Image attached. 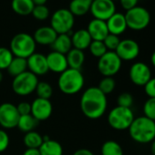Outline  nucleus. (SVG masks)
Returning <instances> with one entry per match:
<instances>
[{
  "mask_svg": "<svg viewBox=\"0 0 155 155\" xmlns=\"http://www.w3.org/2000/svg\"><path fill=\"white\" fill-rule=\"evenodd\" d=\"M14 55L11 50L5 47H0V70L7 69L12 61Z\"/></svg>",
  "mask_w": 155,
  "mask_h": 155,
  "instance_id": "32",
  "label": "nucleus"
},
{
  "mask_svg": "<svg viewBox=\"0 0 155 155\" xmlns=\"http://www.w3.org/2000/svg\"><path fill=\"white\" fill-rule=\"evenodd\" d=\"M38 83V77L27 70L14 78L12 81V90L17 95L28 96L36 91Z\"/></svg>",
  "mask_w": 155,
  "mask_h": 155,
  "instance_id": "6",
  "label": "nucleus"
},
{
  "mask_svg": "<svg viewBox=\"0 0 155 155\" xmlns=\"http://www.w3.org/2000/svg\"><path fill=\"white\" fill-rule=\"evenodd\" d=\"M75 23V17L67 8L56 10L50 19V27L57 34H68L71 32Z\"/></svg>",
  "mask_w": 155,
  "mask_h": 155,
  "instance_id": "8",
  "label": "nucleus"
},
{
  "mask_svg": "<svg viewBox=\"0 0 155 155\" xmlns=\"http://www.w3.org/2000/svg\"><path fill=\"white\" fill-rule=\"evenodd\" d=\"M144 116L155 121V98H149L143 105Z\"/></svg>",
  "mask_w": 155,
  "mask_h": 155,
  "instance_id": "34",
  "label": "nucleus"
},
{
  "mask_svg": "<svg viewBox=\"0 0 155 155\" xmlns=\"http://www.w3.org/2000/svg\"><path fill=\"white\" fill-rule=\"evenodd\" d=\"M43 140L44 138L35 130L27 132L23 139V142L27 149H38L43 143Z\"/></svg>",
  "mask_w": 155,
  "mask_h": 155,
  "instance_id": "27",
  "label": "nucleus"
},
{
  "mask_svg": "<svg viewBox=\"0 0 155 155\" xmlns=\"http://www.w3.org/2000/svg\"><path fill=\"white\" fill-rule=\"evenodd\" d=\"M40 155H63L62 145L52 139H44L43 143L38 148Z\"/></svg>",
  "mask_w": 155,
  "mask_h": 155,
  "instance_id": "23",
  "label": "nucleus"
},
{
  "mask_svg": "<svg viewBox=\"0 0 155 155\" xmlns=\"http://www.w3.org/2000/svg\"><path fill=\"white\" fill-rule=\"evenodd\" d=\"M17 109L20 116L28 115L31 113V103H28L27 101H22L17 105Z\"/></svg>",
  "mask_w": 155,
  "mask_h": 155,
  "instance_id": "40",
  "label": "nucleus"
},
{
  "mask_svg": "<svg viewBox=\"0 0 155 155\" xmlns=\"http://www.w3.org/2000/svg\"><path fill=\"white\" fill-rule=\"evenodd\" d=\"M106 24H107L109 33L116 35V36L121 35L128 28L126 19H125V16H124V14H121L120 12L114 13L106 21Z\"/></svg>",
  "mask_w": 155,
  "mask_h": 155,
  "instance_id": "18",
  "label": "nucleus"
},
{
  "mask_svg": "<svg viewBox=\"0 0 155 155\" xmlns=\"http://www.w3.org/2000/svg\"><path fill=\"white\" fill-rule=\"evenodd\" d=\"M50 47L52 48V51L67 55L68 52L72 48L70 35H68V34H58L57 36L55 41L53 42V44Z\"/></svg>",
  "mask_w": 155,
  "mask_h": 155,
  "instance_id": "22",
  "label": "nucleus"
},
{
  "mask_svg": "<svg viewBox=\"0 0 155 155\" xmlns=\"http://www.w3.org/2000/svg\"><path fill=\"white\" fill-rule=\"evenodd\" d=\"M53 106L50 100L37 98L31 103V115L39 122L47 120L52 114Z\"/></svg>",
  "mask_w": 155,
  "mask_h": 155,
  "instance_id": "14",
  "label": "nucleus"
},
{
  "mask_svg": "<svg viewBox=\"0 0 155 155\" xmlns=\"http://www.w3.org/2000/svg\"><path fill=\"white\" fill-rule=\"evenodd\" d=\"M120 42V39L119 36H116L113 34H109L103 40V43L108 51H115Z\"/></svg>",
  "mask_w": 155,
  "mask_h": 155,
  "instance_id": "36",
  "label": "nucleus"
},
{
  "mask_svg": "<svg viewBox=\"0 0 155 155\" xmlns=\"http://www.w3.org/2000/svg\"><path fill=\"white\" fill-rule=\"evenodd\" d=\"M9 142L10 140L8 134L5 130H0V152L5 151L8 148Z\"/></svg>",
  "mask_w": 155,
  "mask_h": 155,
  "instance_id": "38",
  "label": "nucleus"
},
{
  "mask_svg": "<svg viewBox=\"0 0 155 155\" xmlns=\"http://www.w3.org/2000/svg\"><path fill=\"white\" fill-rule=\"evenodd\" d=\"M36 46L33 36L28 33H18L12 38L9 49L14 57L28 58L35 53Z\"/></svg>",
  "mask_w": 155,
  "mask_h": 155,
  "instance_id": "4",
  "label": "nucleus"
},
{
  "mask_svg": "<svg viewBox=\"0 0 155 155\" xmlns=\"http://www.w3.org/2000/svg\"><path fill=\"white\" fill-rule=\"evenodd\" d=\"M129 76L130 81L134 85L144 87V85L151 79V70L147 64L139 61L131 65L129 70Z\"/></svg>",
  "mask_w": 155,
  "mask_h": 155,
  "instance_id": "12",
  "label": "nucleus"
},
{
  "mask_svg": "<svg viewBox=\"0 0 155 155\" xmlns=\"http://www.w3.org/2000/svg\"><path fill=\"white\" fill-rule=\"evenodd\" d=\"M46 58H47V63L49 71L60 74L68 68L67 58L66 55L64 54L52 51L49 54H48Z\"/></svg>",
  "mask_w": 155,
  "mask_h": 155,
  "instance_id": "16",
  "label": "nucleus"
},
{
  "mask_svg": "<svg viewBox=\"0 0 155 155\" xmlns=\"http://www.w3.org/2000/svg\"><path fill=\"white\" fill-rule=\"evenodd\" d=\"M31 15L38 20L43 21L48 18L49 17V9L48 8L47 6L45 5H40V6H35L33 8V11Z\"/></svg>",
  "mask_w": 155,
  "mask_h": 155,
  "instance_id": "35",
  "label": "nucleus"
},
{
  "mask_svg": "<svg viewBox=\"0 0 155 155\" xmlns=\"http://www.w3.org/2000/svg\"><path fill=\"white\" fill-rule=\"evenodd\" d=\"M3 78H4V76H3L2 70H0V83L2 82V81H3Z\"/></svg>",
  "mask_w": 155,
  "mask_h": 155,
  "instance_id": "47",
  "label": "nucleus"
},
{
  "mask_svg": "<svg viewBox=\"0 0 155 155\" xmlns=\"http://www.w3.org/2000/svg\"><path fill=\"white\" fill-rule=\"evenodd\" d=\"M89 49L91 54L98 58L102 57L108 51L103 41H98V40H92L89 47Z\"/></svg>",
  "mask_w": 155,
  "mask_h": 155,
  "instance_id": "33",
  "label": "nucleus"
},
{
  "mask_svg": "<svg viewBox=\"0 0 155 155\" xmlns=\"http://www.w3.org/2000/svg\"><path fill=\"white\" fill-rule=\"evenodd\" d=\"M57 36V32L50 26H45L38 28L35 31L33 38L36 44H39L42 46H51L55 41Z\"/></svg>",
  "mask_w": 155,
  "mask_h": 155,
  "instance_id": "19",
  "label": "nucleus"
},
{
  "mask_svg": "<svg viewBox=\"0 0 155 155\" xmlns=\"http://www.w3.org/2000/svg\"><path fill=\"white\" fill-rule=\"evenodd\" d=\"M35 6H40V5H45L48 0H32Z\"/></svg>",
  "mask_w": 155,
  "mask_h": 155,
  "instance_id": "44",
  "label": "nucleus"
},
{
  "mask_svg": "<svg viewBox=\"0 0 155 155\" xmlns=\"http://www.w3.org/2000/svg\"><path fill=\"white\" fill-rule=\"evenodd\" d=\"M87 31L89 32L91 38L92 40H98V41H103L104 38L110 34L106 21L100 20V19H92L90 21Z\"/></svg>",
  "mask_w": 155,
  "mask_h": 155,
  "instance_id": "17",
  "label": "nucleus"
},
{
  "mask_svg": "<svg viewBox=\"0 0 155 155\" xmlns=\"http://www.w3.org/2000/svg\"><path fill=\"white\" fill-rule=\"evenodd\" d=\"M90 12L94 18L107 21L116 13V6L113 0H94L91 2Z\"/></svg>",
  "mask_w": 155,
  "mask_h": 155,
  "instance_id": "10",
  "label": "nucleus"
},
{
  "mask_svg": "<svg viewBox=\"0 0 155 155\" xmlns=\"http://www.w3.org/2000/svg\"><path fill=\"white\" fill-rule=\"evenodd\" d=\"M22 155H40L38 149H27Z\"/></svg>",
  "mask_w": 155,
  "mask_h": 155,
  "instance_id": "43",
  "label": "nucleus"
},
{
  "mask_svg": "<svg viewBox=\"0 0 155 155\" xmlns=\"http://www.w3.org/2000/svg\"><path fill=\"white\" fill-rule=\"evenodd\" d=\"M35 91L38 95V98L40 99L50 100L53 95V89L51 85L46 81H38Z\"/></svg>",
  "mask_w": 155,
  "mask_h": 155,
  "instance_id": "30",
  "label": "nucleus"
},
{
  "mask_svg": "<svg viewBox=\"0 0 155 155\" xmlns=\"http://www.w3.org/2000/svg\"><path fill=\"white\" fill-rule=\"evenodd\" d=\"M91 1L90 0H71L68 10L74 17H81L91 10Z\"/></svg>",
  "mask_w": 155,
  "mask_h": 155,
  "instance_id": "24",
  "label": "nucleus"
},
{
  "mask_svg": "<svg viewBox=\"0 0 155 155\" xmlns=\"http://www.w3.org/2000/svg\"><path fill=\"white\" fill-rule=\"evenodd\" d=\"M121 64L115 51H107L98 60V70L103 77H113L120 71Z\"/></svg>",
  "mask_w": 155,
  "mask_h": 155,
  "instance_id": "9",
  "label": "nucleus"
},
{
  "mask_svg": "<svg viewBox=\"0 0 155 155\" xmlns=\"http://www.w3.org/2000/svg\"><path fill=\"white\" fill-rule=\"evenodd\" d=\"M144 91L149 98H155V78H151L144 85Z\"/></svg>",
  "mask_w": 155,
  "mask_h": 155,
  "instance_id": "39",
  "label": "nucleus"
},
{
  "mask_svg": "<svg viewBox=\"0 0 155 155\" xmlns=\"http://www.w3.org/2000/svg\"><path fill=\"white\" fill-rule=\"evenodd\" d=\"M38 121L31 115H24V116H20L18 122V128L22 131V132H29L34 130V129L38 126Z\"/></svg>",
  "mask_w": 155,
  "mask_h": 155,
  "instance_id": "28",
  "label": "nucleus"
},
{
  "mask_svg": "<svg viewBox=\"0 0 155 155\" xmlns=\"http://www.w3.org/2000/svg\"><path fill=\"white\" fill-rule=\"evenodd\" d=\"M28 69L37 77L46 75L49 70L47 63V58L41 53H34L27 58Z\"/></svg>",
  "mask_w": 155,
  "mask_h": 155,
  "instance_id": "15",
  "label": "nucleus"
},
{
  "mask_svg": "<svg viewBox=\"0 0 155 155\" xmlns=\"http://www.w3.org/2000/svg\"><path fill=\"white\" fill-rule=\"evenodd\" d=\"M84 76L79 69L68 68L59 74L58 86L60 91L66 95H74L79 93L84 87Z\"/></svg>",
  "mask_w": 155,
  "mask_h": 155,
  "instance_id": "3",
  "label": "nucleus"
},
{
  "mask_svg": "<svg viewBox=\"0 0 155 155\" xmlns=\"http://www.w3.org/2000/svg\"><path fill=\"white\" fill-rule=\"evenodd\" d=\"M150 155H152V154H150Z\"/></svg>",
  "mask_w": 155,
  "mask_h": 155,
  "instance_id": "49",
  "label": "nucleus"
},
{
  "mask_svg": "<svg viewBox=\"0 0 155 155\" xmlns=\"http://www.w3.org/2000/svg\"><path fill=\"white\" fill-rule=\"evenodd\" d=\"M128 130L130 138L137 143L147 144L155 139V121L145 116L135 118Z\"/></svg>",
  "mask_w": 155,
  "mask_h": 155,
  "instance_id": "2",
  "label": "nucleus"
},
{
  "mask_svg": "<svg viewBox=\"0 0 155 155\" xmlns=\"http://www.w3.org/2000/svg\"><path fill=\"white\" fill-rule=\"evenodd\" d=\"M19 113L17 106L10 102H4L0 105V125L5 129H14L18 126Z\"/></svg>",
  "mask_w": 155,
  "mask_h": 155,
  "instance_id": "11",
  "label": "nucleus"
},
{
  "mask_svg": "<svg viewBox=\"0 0 155 155\" xmlns=\"http://www.w3.org/2000/svg\"><path fill=\"white\" fill-rule=\"evenodd\" d=\"M8 74L15 78L23 72L28 70V63H27V58H18L14 57L12 61L10 62L8 68H7Z\"/></svg>",
  "mask_w": 155,
  "mask_h": 155,
  "instance_id": "26",
  "label": "nucleus"
},
{
  "mask_svg": "<svg viewBox=\"0 0 155 155\" xmlns=\"http://www.w3.org/2000/svg\"><path fill=\"white\" fill-rule=\"evenodd\" d=\"M134 119V114L130 108L116 106L108 115V123L114 130H125L130 128Z\"/></svg>",
  "mask_w": 155,
  "mask_h": 155,
  "instance_id": "5",
  "label": "nucleus"
},
{
  "mask_svg": "<svg viewBox=\"0 0 155 155\" xmlns=\"http://www.w3.org/2000/svg\"><path fill=\"white\" fill-rule=\"evenodd\" d=\"M72 155H94L93 152L88 149H79L77 150Z\"/></svg>",
  "mask_w": 155,
  "mask_h": 155,
  "instance_id": "42",
  "label": "nucleus"
},
{
  "mask_svg": "<svg viewBox=\"0 0 155 155\" xmlns=\"http://www.w3.org/2000/svg\"><path fill=\"white\" fill-rule=\"evenodd\" d=\"M150 62H151L152 66L155 68V50L153 51V53H152L151 56H150Z\"/></svg>",
  "mask_w": 155,
  "mask_h": 155,
  "instance_id": "46",
  "label": "nucleus"
},
{
  "mask_svg": "<svg viewBox=\"0 0 155 155\" xmlns=\"http://www.w3.org/2000/svg\"><path fill=\"white\" fill-rule=\"evenodd\" d=\"M118 106L124 107V108H130L133 104V97L130 93L123 92L119 95L117 99Z\"/></svg>",
  "mask_w": 155,
  "mask_h": 155,
  "instance_id": "37",
  "label": "nucleus"
},
{
  "mask_svg": "<svg viewBox=\"0 0 155 155\" xmlns=\"http://www.w3.org/2000/svg\"><path fill=\"white\" fill-rule=\"evenodd\" d=\"M150 151L152 155H155V139L150 142Z\"/></svg>",
  "mask_w": 155,
  "mask_h": 155,
  "instance_id": "45",
  "label": "nucleus"
},
{
  "mask_svg": "<svg viewBox=\"0 0 155 155\" xmlns=\"http://www.w3.org/2000/svg\"><path fill=\"white\" fill-rule=\"evenodd\" d=\"M127 27L132 30L140 31L146 28L150 22V14L143 7L137 6L124 14Z\"/></svg>",
  "mask_w": 155,
  "mask_h": 155,
  "instance_id": "7",
  "label": "nucleus"
},
{
  "mask_svg": "<svg viewBox=\"0 0 155 155\" xmlns=\"http://www.w3.org/2000/svg\"><path fill=\"white\" fill-rule=\"evenodd\" d=\"M81 110L85 117L90 120L101 118L107 110V96L98 87H90L85 90L81 98Z\"/></svg>",
  "mask_w": 155,
  "mask_h": 155,
  "instance_id": "1",
  "label": "nucleus"
},
{
  "mask_svg": "<svg viewBox=\"0 0 155 155\" xmlns=\"http://www.w3.org/2000/svg\"><path fill=\"white\" fill-rule=\"evenodd\" d=\"M35 5L32 0H12V10L19 16H28L32 13Z\"/></svg>",
  "mask_w": 155,
  "mask_h": 155,
  "instance_id": "25",
  "label": "nucleus"
},
{
  "mask_svg": "<svg viewBox=\"0 0 155 155\" xmlns=\"http://www.w3.org/2000/svg\"><path fill=\"white\" fill-rule=\"evenodd\" d=\"M120 5L121 7L126 10H130L135 7L138 6V2H139V0H120Z\"/></svg>",
  "mask_w": 155,
  "mask_h": 155,
  "instance_id": "41",
  "label": "nucleus"
},
{
  "mask_svg": "<svg viewBox=\"0 0 155 155\" xmlns=\"http://www.w3.org/2000/svg\"><path fill=\"white\" fill-rule=\"evenodd\" d=\"M115 52L121 61H131L138 58L140 54V46L135 40L126 38L120 40Z\"/></svg>",
  "mask_w": 155,
  "mask_h": 155,
  "instance_id": "13",
  "label": "nucleus"
},
{
  "mask_svg": "<svg viewBox=\"0 0 155 155\" xmlns=\"http://www.w3.org/2000/svg\"><path fill=\"white\" fill-rule=\"evenodd\" d=\"M116 87V82L113 77H104L103 79L100 81L98 89L104 93L106 96L108 94H110Z\"/></svg>",
  "mask_w": 155,
  "mask_h": 155,
  "instance_id": "31",
  "label": "nucleus"
},
{
  "mask_svg": "<svg viewBox=\"0 0 155 155\" xmlns=\"http://www.w3.org/2000/svg\"><path fill=\"white\" fill-rule=\"evenodd\" d=\"M113 1H114V0H113Z\"/></svg>",
  "mask_w": 155,
  "mask_h": 155,
  "instance_id": "50",
  "label": "nucleus"
},
{
  "mask_svg": "<svg viewBox=\"0 0 155 155\" xmlns=\"http://www.w3.org/2000/svg\"><path fill=\"white\" fill-rule=\"evenodd\" d=\"M90 1H91V2H92V1H94V0H90Z\"/></svg>",
  "mask_w": 155,
  "mask_h": 155,
  "instance_id": "48",
  "label": "nucleus"
},
{
  "mask_svg": "<svg viewBox=\"0 0 155 155\" xmlns=\"http://www.w3.org/2000/svg\"><path fill=\"white\" fill-rule=\"evenodd\" d=\"M68 67L69 68L81 70L85 62V54L82 50L72 48L66 55Z\"/></svg>",
  "mask_w": 155,
  "mask_h": 155,
  "instance_id": "21",
  "label": "nucleus"
},
{
  "mask_svg": "<svg viewBox=\"0 0 155 155\" xmlns=\"http://www.w3.org/2000/svg\"><path fill=\"white\" fill-rule=\"evenodd\" d=\"M71 38V43H72V48L80 49V50H85L89 48L92 39L87 31V29H79L75 31Z\"/></svg>",
  "mask_w": 155,
  "mask_h": 155,
  "instance_id": "20",
  "label": "nucleus"
},
{
  "mask_svg": "<svg viewBox=\"0 0 155 155\" xmlns=\"http://www.w3.org/2000/svg\"><path fill=\"white\" fill-rule=\"evenodd\" d=\"M101 155H123V150L120 143L110 140L105 141L101 149Z\"/></svg>",
  "mask_w": 155,
  "mask_h": 155,
  "instance_id": "29",
  "label": "nucleus"
}]
</instances>
